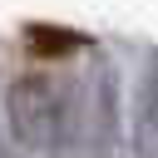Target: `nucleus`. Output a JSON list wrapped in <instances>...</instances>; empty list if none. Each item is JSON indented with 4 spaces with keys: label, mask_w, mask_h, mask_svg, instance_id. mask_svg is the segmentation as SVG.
Here are the masks:
<instances>
[{
    "label": "nucleus",
    "mask_w": 158,
    "mask_h": 158,
    "mask_svg": "<svg viewBox=\"0 0 158 158\" xmlns=\"http://www.w3.org/2000/svg\"><path fill=\"white\" fill-rule=\"evenodd\" d=\"M5 128L15 148L35 158H89L84 153V84L54 69H25L5 89Z\"/></svg>",
    "instance_id": "nucleus-1"
},
{
    "label": "nucleus",
    "mask_w": 158,
    "mask_h": 158,
    "mask_svg": "<svg viewBox=\"0 0 158 158\" xmlns=\"http://www.w3.org/2000/svg\"><path fill=\"white\" fill-rule=\"evenodd\" d=\"M128 123H123V84L109 59H99L84 79V153L89 158H128Z\"/></svg>",
    "instance_id": "nucleus-2"
},
{
    "label": "nucleus",
    "mask_w": 158,
    "mask_h": 158,
    "mask_svg": "<svg viewBox=\"0 0 158 158\" xmlns=\"http://www.w3.org/2000/svg\"><path fill=\"white\" fill-rule=\"evenodd\" d=\"M133 158H158V49L148 54L138 89H133Z\"/></svg>",
    "instance_id": "nucleus-3"
},
{
    "label": "nucleus",
    "mask_w": 158,
    "mask_h": 158,
    "mask_svg": "<svg viewBox=\"0 0 158 158\" xmlns=\"http://www.w3.org/2000/svg\"><path fill=\"white\" fill-rule=\"evenodd\" d=\"M94 40L89 35H79V30H69V25H25V49L35 54V59H69V54H79V49H89Z\"/></svg>",
    "instance_id": "nucleus-4"
},
{
    "label": "nucleus",
    "mask_w": 158,
    "mask_h": 158,
    "mask_svg": "<svg viewBox=\"0 0 158 158\" xmlns=\"http://www.w3.org/2000/svg\"><path fill=\"white\" fill-rule=\"evenodd\" d=\"M0 158H15V153H10V133H5V128H0Z\"/></svg>",
    "instance_id": "nucleus-5"
}]
</instances>
